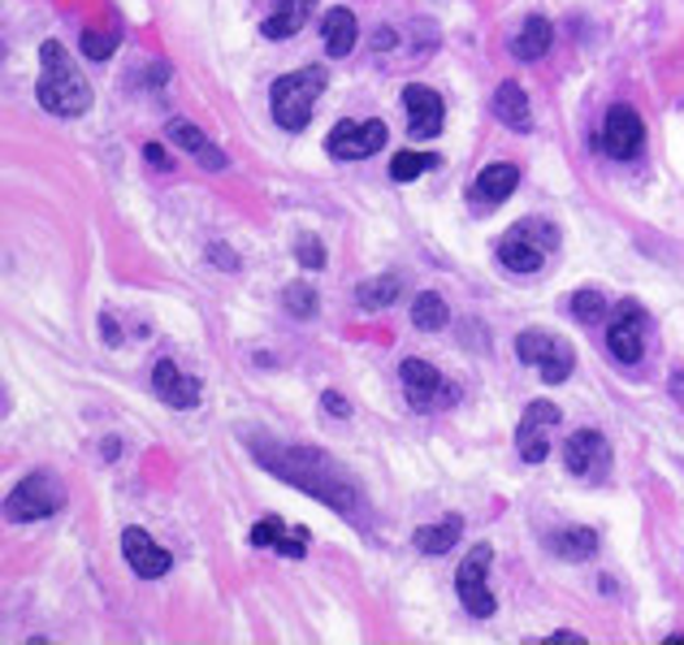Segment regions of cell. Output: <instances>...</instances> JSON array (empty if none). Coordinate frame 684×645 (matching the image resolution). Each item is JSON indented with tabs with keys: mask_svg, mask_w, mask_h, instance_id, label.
Here are the masks:
<instances>
[{
	"mask_svg": "<svg viewBox=\"0 0 684 645\" xmlns=\"http://www.w3.org/2000/svg\"><path fill=\"white\" fill-rule=\"evenodd\" d=\"M252 546H269L286 559H304L308 555V529H286L277 515H265L261 524H252Z\"/></svg>",
	"mask_w": 684,
	"mask_h": 645,
	"instance_id": "2e32d148",
	"label": "cell"
},
{
	"mask_svg": "<svg viewBox=\"0 0 684 645\" xmlns=\"http://www.w3.org/2000/svg\"><path fill=\"white\" fill-rule=\"evenodd\" d=\"M100 330H104V343H109V347H118V343H122V325H118L109 312L100 316Z\"/></svg>",
	"mask_w": 684,
	"mask_h": 645,
	"instance_id": "d590c367",
	"label": "cell"
},
{
	"mask_svg": "<svg viewBox=\"0 0 684 645\" xmlns=\"http://www.w3.org/2000/svg\"><path fill=\"white\" fill-rule=\"evenodd\" d=\"M35 96L57 118H82L91 109V87L82 82L78 66L69 62L62 40H48L40 48V87H35Z\"/></svg>",
	"mask_w": 684,
	"mask_h": 645,
	"instance_id": "7a4b0ae2",
	"label": "cell"
},
{
	"mask_svg": "<svg viewBox=\"0 0 684 645\" xmlns=\"http://www.w3.org/2000/svg\"><path fill=\"white\" fill-rule=\"evenodd\" d=\"M165 135H169V144H178L187 156H196L205 169H225V165H230L225 152L212 144L200 126H191V122H183V118H174V122L165 126Z\"/></svg>",
	"mask_w": 684,
	"mask_h": 645,
	"instance_id": "e0dca14e",
	"label": "cell"
},
{
	"mask_svg": "<svg viewBox=\"0 0 684 645\" xmlns=\"http://www.w3.org/2000/svg\"><path fill=\"white\" fill-rule=\"evenodd\" d=\"M321 35H326V53L330 57H346L351 48H355V35H360V26H355V13L351 9H330L326 13V22H321Z\"/></svg>",
	"mask_w": 684,
	"mask_h": 645,
	"instance_id": "cb8c5ba5",
	"label": "cell"
},
{
	"mask_svg": "<svg viewBox=\"0 0 684 645\" xmlns=\"http://www.w3.org/2000/svg\"><path fill=\"white\" fill-rule=\"evenodd\" d=\"M489 559H494V546H473V551H468V559H464V564H460V572H455L460 602H464V611H468L473 620H489V615L498 611V602H494V593H489V585H485V568H489Z\"/></svg>",
	"mask_w": 684,
	"mask_h": 645,
	"instance_id": "52a82bcc",
	"label": "cell"
},
{
	"mask_svg": "<svg viewBox=\"0 0 684 645\" xmlns=\"http://www.w3.org/2000/svg\"><path fill=\"white\" fill-rule=\"evenodd\" d=\"M547 546L550 555L567 559V564H585L598 555V533L594 529H559V533H550Z\"/></svg>",
	"mask_w": 684,
	"mask_h": 645,
	"instance_id": "603a6c76",
	"label": "cell"
},
{
	"mask_svg": "<svg viewBox=\"0 0 684 645\" xmlns=\"http://www.w3.org/2000/svg\"><path fill=\"white\" fill-rule=\"evenodd\" d=\"M208 260H212V265H221L225 274H234V269H239V256H234L230 247H221V243H212V247H208Z\"/></svg>",
	"mask_w": 684,
	"mask_h": 645,
	"instance_id": "836d02e7",
	"label": "cell"
},
{
	"mask_svg": "<svg viewBox=\"0 0 684 645\" xmlns=\"http://www.w3.org/2000/svg\"><path fill=\"white\" fill-rule=\"evenodd\" d=\"M646 330H650V321H646L641 303L624 299L616 308V316H611V325H607V352L619 364H641V356H646Z\"/></svg>",
	"mask_w": 684,
	"mask_h": 645,
	"instance_id": "9c48e42d",
	"label": "cell"
},
{
	"mask_svg": "<svg viewBox=\"0 0 684 645\" xmlns=\"http://www.w3.org/2000/svg\"><path fill=\"white\" fill-rule=\"evenodd\" d=\"M404 104H408V135L411 140H433L442 135V122H446V109H442V96L424 82H408L404 87Z\"/></svg>",
	"mask_w": 684,
	"mask_h": 645,
	"instance_id": "4fadbf2b",
	"label": "cell"
},
{
	"mask_svg": "<svg viewBox=\"0 0 684 645\" xmlns=\"http://www.w3.org/2000/svg\"><path fill=\"white\" fill-rule=\"evenodd\" d=\"M563 421V412L547 403V399H538V403H529V412L520 416V430H516V451H520V459L525 464H542L550 455V442L547 433L554 430Z\"/></svg>",
	"mask_w": 684,
	"mask_h": 645,
	"instance_id": "7c38bea8",
	"label": "cell"
},
{
	"mask_svg": "<svg viewBox=\"0 0 684 645\" xmlns=\"http://www.w3.org/2000/svg\"><path fill=\"white\" fill-rule=\"evenodd\" d=\"M82 53L87 62H109L118 53V31H82Z\"/></svg>",
	"mask_w": 684,
	"mask_h": 645,
	"instance_id": "4dcf8cb0",
	"label": "cell"
},
{
	"mask_svg": "<svg viewBox=\"0 0 684 645\" xmlns=\"http://www.w3.org/2000/svg\"><path fill=\"white\" fill-rule=\"evenodd\" d=\"M494 113H498V122L507 126V131H529L533 126V109H529V96H525V87L520 82H503L498 91H494Z\"/></svg>",
	"mask_w": 684,
	"mask_h": 645,
	"instance_id": "d6986e66",
	"label": "cell"
},
{
	"mask_svg": "<svg viewBox=\"0 0 684 645\" xmlns=\"http://www.w3.org/2000/svg\"><path fill=\"white\" fill-rule=\"evenodd\" d=\"M390 140V131H386V122H339L334 131H330V156L334 160H364V156H377L382 147Z\"/></svg>",
	"mask_w": 684,
	"mask_h": 645,
	"instance_id": "30bf717a",
	"label": "cell"
},
{
	"mask_svg": "<svg viewBox=\"0 0 684 645\" xmlns=\"http://www.w3.org/2000/svg\"><path fill=\"white\" fill-rule=\"evenodd\" d=\"M603 152L607 156H616V160H632V156H641V147H646V122L637 118V109L632 104H611V113H607V122H603Z\"/></svg>",
	"mask_w": 684,
	"mask_h": 645,
	"instance_id": "8fae6325",
	"label": "cell"
},
{
	"mask_svg": "<svg viewBox=\"0 0 684 645\" xmlns=\"http://www.w3.org/2000/svg\"><path fill=\"white\" fill-rule=\"evenodd\" d=\"M567 312H572L581 325H598V321L607 316V299H603V290H576V294L567 299Z\"/></svg>",
	"mask_w": 684,
	"mask_h": 645,
	"instance_id": "83f0119b",
	"label": "cell"
},
{
	"mask_svg": "<svg viewBox=\"0 0 684 645\" xmlns=\"http://www.w3.org/2000/svg\"><path fill=\"white\" fill-rule=\"evenodd\" d=\"M152 390H156V399H161L165 408H174V412H191V408L200 403V381H196L191 372H183L174 359H161V364L152 368Z\"/></svg>",
	"mask_w": 684,
	"mask_h": 645,
	"instance_id": "5bb4252c",
	"label": "cell"
},
{
	"mask_svg": "<svg viewBox=\"0 0 684 645\" xmlns=\"http://www.w3.org/2000/svg\"><path fill=\"white\" fill-rule=\"evenodd\" d=\"M326 66H308V70L282 74L269 91V113L282 131H304L312 122L317 96H326Z\"/></svg>",
	"mask_w": 684,
	"mask_h": 645,
	"instance_id": "3957f363",
	"label": "cell"
},
{
	"mask_svg": "<svg viewBox=\"0 0 684 645\" xmlns=\"http://www.w3.org/2000/svg\"><path fill=\"white\" fill-rule=\"evenodd\" d=\"M672 399L676 408H684V372H672Z\"/></svg>",
	"mask_w": 684,
	"mask_h": 645,
	"instance_id": "74e56055",
	"label": "cell"
},
{
	"mask_svg": "<svg viewBox=\"0 0 684 645\" xmlns=\"http://www.w3.org/2000/svg\"><path fill=\"white\" fill-rule=\"evenodd\" d=\"M516 356L525 359V364H538L542 381H550V386L567 381V377H572V364H576V352H572L563 338L547 334V330H525V334L516 338Z\"/></svg>",
	"mask_w": 684,
	"mask_h": 645,
	"instance_id": "8992f818",
	"label": "cell"
},
{
	"mask_svg": "<svg viewBox=\"0 0 684 645\" xmlns=\"http://www.w3.org/2000/svg\"><path fill=\"white\" fill-rule=\"evenodd\" d=\"M516 230H520V234H529V238L538 234V243H542L547 252H554V247H559V230H554L550 221H520Z\"/></svg>",
	"mask_w": 684,
	"mask_h": 645,
	"instance_id": "d6a6232c",
	"label": "cell"
},
{
	"mask_svg": "<svg viewBox=\"0 0 684 645\" xmlns=\"http://www.w3.org/2000/svg\"><path fill=\"white\" fill-rule=\"evenodd\" d=\"M321 408H326L330 416H339V421H346V416H351V408H346V399H342L339 390H326V394H321Z\"/></svg>",
	"mask_w": 684,
	"mask_h": 645,
	"instance_id": "e575fe53",
	"label": "cell"
},
{
	"mask_svg": "<svg viewBox=\"0 0 684 645\" xmlns=\"http://www.w3.org/2000/svg\"><path fill=\"white\" fill-rule=\"evenodd\" d=\"M282 303H286V312L299 316V321H312V316H317V290L308 287V282H290V287L282 290Z\"/></svg>",
	"mask_w": 684,
	"mask_h": 645,
	"instance_id": "f546056e",
	"label": "cell"
},
{
	"mask_svg": "<svg viewBox=\"0 0 684 645\" xmlns=\"http://www.w3.org/2000/svg\"><path fill=\"white\" fill-rule=\"evenodd\" d=\"M312 9H317V0H277L274 13L261 22V35L265 40H290L312 18Z\"/></svg>",
	"mask_w": 684,
	"mask_h": 645,
	"instance_id": "ffe728a7",
	"label": "cell"
},
{
	"mask_svg": "<svg viewBox=\"0 0 684 645\" xmlns=\"http://www.w3.org/2000/svg\"><path fill=\"white\" fill-rule=\"evenodd\" d=\"M498 260H503L511 274H538L542 260H547V247H538L533 238H525L520 230H511V234L498 243Z\"/></svg>",
	"mask_w": 684,
	"mask_h": 645,
	"instance_id": "44dd1931",
	"label": "cell"
},
{
	"mask_svg": "<svg viewBox=\"0 0 684 645\" xmlns=\"http://www.w3.org/2000/svg\"><path fill=\"white\" fill-rule=\"evenodd\" d=\"M113 455H122V442L118 437H104V459H113Z\"/></svg>",
	"mask_w": 684,
	"mask_h": 645,
	"instance_id": "ab89813d",
	"label": "cell"
},
{
	"mask_svg": "<svg viewBox=\"0 0 684 645\" xmlns=\"http://www.w3.org/2000/svg\"><path fill=\"white\" fill-rule=\"evenodd\" d=\"M299 265L304 269H326V247H321L317 234H304L299 238Z\"/></svg>",
	"mask_w": 684,
	"mask_h": 645,
	"instance_id": "1f68e13d",
	"label": "cell"
},
{
	"mask_svg": "<svg viewBox=\"0 0 684 645\" xmlns=\"http://www.w3.org/2000/svg\"><path fill=\"white\" fill-rule=\"evenodd\" d=\"M563 468L581 481H603L611 472V442L598 430H576L563 446Z\"/></svg>",
	"mask_w": 684,
	"mask_h": 645,
	"instance_id": "ba28073f",
	"label": "cell"
},
{
	"mask_svg": "<svg viewBox=\"0 0 684 645\" xmlns=\"http://www.w3.org/2000/svg\"><path fill=\"white\" fill-rule=\"evenodd\" d=\"M395 40H399V35H395V31H377V35H373V48H390V44H395Z\"/></svg>",
	"mask_w": 684,
	"mask_h": 645,
	"instance_id": "f35d334b",
	"label": "cell"
},
{
	"mask_svg": "<svg viewBox=\"0 0 684 645\" xmlns=\"http://www.w3.org/2000/svg\"><path fill=\"white\" fill-rule=\"evenodd\" d=\"M446 321H451V312H446V299L442 294H433V290L416 294V303H411V325L416 330L433 334V330H446Z\"/></svg>",
	"mask_w": 684,
	"mask_h": 645,
	"instance_id": "4316f807",
	"label": "cell"
},
{
	"mask_svg": "<svg viewBox=\"0 0 684 645\" xmlns=\"http://www.w3.org/2000/svg\"><path fill=\"white\" fill-rule=\"evenodd\" d=\"M460 537H464V515H446V520H438V524L416 529L411 546H416L420 555H446L451 546H460Z\"/></svg>",
	"mask_w": 684,
	"mask_h": 645,
	"instance_id": "7402d4cb",
	"label": "cell"
},
{
	"mask_svg": "<svg viewBox=\"0 0 684 645\" xmlns=\"http://www.w3.org/2000/svg\"><path fill=\"white\" fill-rule=\"evenodd\" d=\"M399 381H404V394L416 412H433V408H451L460 399V386H451L433 364L424 359H404L399 364Z\"/></svg>",
	"mask_w": 684,
	"mask_h": 645,
	"instance_id": "5b68a950",
	"label": "cell"
},
{
	"mask_svg": "<svg viewBox=\"0 0 684 645\" xmlns=\"http://www.w3.org/2000/svg\"><path fill=\"white\" fill-rule=\"evenodd\" d=\"M433 165H442V160L429 156V152H395V160H390V178H395V182H411V178H420V174L433 169Z\"/></svg>",
	"mask_w": 684,
	"mask_h": 645,
	"instance_id": "f1b7e54d",
	"label": "cell"
},
{
	"mask_svg": "<svg viewBox=\"0 0 684 645\" xmlns=\"http://www.w3.org/2000/svg\"><path fill=\"white\" fill-rule=\"evenodd\" d=\"M122 555H126L131 572L143 576V580H161V576L174 568L169 551L156 546L152 533H143V529H126V533H122Z\"/></svg>",
	"mask_w": 684,
	"mask_h": 645,
	"instance_id": "9a60e30c",
	"label": "cell"
},
{
	"mask_svg": "<svg viewBox=\"0 0 684 645\" xmlns=\"http://www.w3.org/2000/svg\"><path fill=\"white\" fill-rule=\"evenodd\" d=\"M399 294H404V278L382 274V278H364V282L355 287V303L368 308V312H382V308H390Z\"/></svg>",
	"mask_w": 684,
	"mask_h": 645,
	"instance_id": "484cf974",
	"label": "cell"
},
{
	"mask_svg": "<svg viewBox=\"0 0 684 645\" xmlns=\"http://www.w3.org/2000/svg\"><path fill=\"white\" fill-rule=\"evenodd\" d=\"M143 156H147L156 169H169V156H165V147H161V144H147V147H143Z\"/></svg>",
	"mask_w": 684,
	"mask_h": 645,
	"instance_id": "8d00e7d4",
	"label": "cell"
},
{
	"mask_svg": "<svg viewBox=\"0 0 684 645\" xmlns=\"http://www.w3.org/2000/svg\"><path fill=\"white\" fill-rule=\"evenodd\" d=\"M550 40H554V31H550L547 18H529V22L520 26V35L511 40V53H516L520 62H542L550 53Z\"/></svg>",
	"mask_w": 684,
	"mask_h": 645,
	"instance_id": "d4e9b609",
	"label": "cell"
},
{
	"mask_svg": "<svg viewBox=\"0 0 684 645\" xmlns=\"http://www.w3.org/2000/svg\"><path fill=\"white\" fill-rule=\"evenodd\" d=\"M520 187V165H511V160H494V165H485L477 174V182H473V200L481 204H503V200H511V191Z\"/></svg>",
	"mask_w": 684,
	"mask_h": 645,
	"instance_id": "ac0fdd59",
	"label": "cell"
},
{
	"mask_svg": "<svg viewBox=\"0 0 684 645\" xmlns=\"http://www.w3.org/2000/svg\"><path fill=\"white\" fill-rule=\"evenodd\" d=\"M62 507H66L62 481H57L53 472H31V477H22V481L9 490V499H4V520H9V524H31V520L57 515Z\"/></svg>",
	"mask_w": 684,
	"mask_h": 645,
	"instance_id": "277c9868",
	"label": "cell"
},
{
	"mask_svg": "<svg viewBox=\"0 0 684 645\" xmlns=\"http://www.w3.org/2000/svg\"><path fill=\"white\" fill-rule=\"evenodd\" d=\"M252 455L274 472L277 481L312 494V499L330 502L339 515L355 520L360 511V494L355 486L339 472V464L326 455V451H312V446H269V442H252Z\"/></svg>",
	"mask_w": 684,
	"mask_h": 645,
	"instance_id": "6da1fadb",
	"label": "cell"
}]
</instances>
